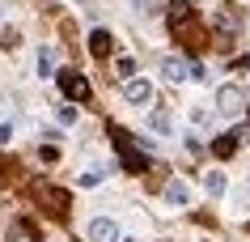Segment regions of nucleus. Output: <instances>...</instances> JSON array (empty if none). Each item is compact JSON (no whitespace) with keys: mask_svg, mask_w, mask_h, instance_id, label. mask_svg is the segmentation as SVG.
Wrapping results in <instances>:
<instances>
[{"mask_svg":"<svg viewBox=\"0 0 250 242\" xmlns=\"http://www.w3.org/2000/svg\"><path fill=\"white\" fill-rule=\"evenodd\" d=\"M225 187H229V183H225V175H221V170H208V175H204V191H208V196H216V200H221V196H225Z\"/></svg>","mask_w":250,"mask_h":242,"instance_id":"10","label":"nucleus"},{"mask_svg":"<svg viewBox=\"0 0 250 242\" xmlns=\"http://www.w3.org/2000/svg\"><path fill=\"white\" fill-rule=\"evenodd\" d=\"M110 51H115V34H110V30H93V34H89V55L106 60Z\"/></svg>","mask_w":250,"mask_h":242,"instance_id":"7","label":"nucleus"},{"mask_svg":"<svg viewBox=\"0 0 250 242\" xmlns=\"http://www.w3.org/2000/svg\"><path fill=\"white\" fill-rule=\"evenodd\" d=\"M55 119L64 123V128H72V123H77V107H72V102H64V107L55 110Z\"/></svg>","mask_w":250,"mask_h":242,"instance_id":"15","label":"nucleus"},{"mask_svg":"<svg viewBox=\"0 0 250 242\" xmlns=\"http://www.w3.org/2000/svg\"><path fill=\"white\" fill-rule=\"evenodd\" d=\"M187 200H191V187H187L183 178H170L166 183V204L170 208H187Z\"/></svg>","mask_w":250,"mask_h":242,"instance_id":"8","label":"nucleus"},{"mask_svg":"<svg viewBox=\"0 0 250 242\" xmlns=\"http://www.w3.org/2000/svg\"><path fill=\"white\" fill-rule=\"evenodd\" d=\"M187 77H191V81H195V85H208V68H204V64H187Z\"/></svg>","mask_w":250,"mask_h":242,"instance_id":"16","label":"nucleus"},{"mask_svg":"<svg viewBox=\"0 0 250 242\" xmlns=\"http://www.w3.org/2000/svg\"><path fill=\"white\" fill-rule=\"evenodd\" d=\"M216 107H221L225 115L242 110V107H246V89H242V85H233V81H229V85H221V89H216Z\"/></svg>","mask_w":250,"mask_h":242,"instance_id":"1","label":"nucleus"},{"mask_svg":"<svg viewBox=\"0 0 250 242\" xmlns=\"http://www.w3.org/2000/svg\"><path fill=\"white\" fill-rule=\"evenodd\" d=\"M148 123H153L157 132H170V115H161V110H153V115H148Z\"/></svg>","mask_w":250,"mask_h":242,"instance_id":"18","label":"nucleus"},{"mask_svg":"<svg viewBox=\"0 0 250 242\" xmlns=\"http://www.w3.org/2000/svg\"><path fill=\"white\" fill-rule=\"evenodd\" d=\"M89 242H119V225L110 217H93L89 221Z\"/></svg>","mask_w":250,"mask_h":242,"instance_id":"4","label":"nucleus"},{"mask_svg":"<svg viewBox=\"0 0 250 242\" xmlns=\"http://www.w3.org/2000/svg\"><path fill=\"white\" fill-rule=\"evenodd\" d=\"M191 123H195V128H208V123H212V115H208V110H191Z\"/></svg>","mask_w":250,"mask_h":242,"instance_id":"19","label":"nucleus"},{"mask_svg":"<svg viewBox=\"0 0 250 242\" xmlns=\"http://www.w3.org/2000/svg\"><path fill=\"white\" fill-rule=\"evenodd\" d=\"M60 85H64L68 102H85V98H89V81L81 77V72H60Z\"/></svg>","mask_w":250,"mask_h":242,"instance_id":"3","label":"nucleus"},{"mask_svg":"<svg viewBox=\"0 0 250 242\" xmlns=\"http://www.w3.org/2000/svg\"><path fill=\"white\" fill-rule=\"evenodd\" d=\"M13 140V123H0V145H9Z\"/></svg>","mask_w":250,"mask_h":242,"instance_id":"20","label":"nucleus"},{"mask_svg":"<svg viewBox=\"0 0 250 242\" xmlns=\"http://www.w3.org/2000/svg\"><path fill=\"white\" fill-rule=\"evenodd\" d=\"M233 149H237V136L229 132V136H221V140L212 145V153H216V157H233Z\"/></svg>","mask_w":250,"mask_h":242,"instance_id":"14","label":"nucleus"},{"mask_svg":"<svg viewBox=\"0 0 250 242\" xmlns=\"http://www.w3.org/2000/svg\"><path fill=\"white\" fill-rule=\"evenodd\" d=\"M110 136H115V140H119V153H123V166H127L132 175H145V170H148V161L140 157V153H136L132 145H127V136L119 132V128H110Z\"/></svg>","mask_w":250,"mask_h":242,"instance_id":"2","label":"nucleus"},{"mask_svg":"<svg viewBox=\"0 0 250 242\" xmlns=\"http://www.w3.org/2000/svg\"><path fill=\"white\" fill-rule=\"evenodd\" d=\"M123 98H127V102H136V107H145L148 98H153V85H148V81H140V77H127V81H123Z\"/></svg>","mask_w":250,"mask_h":242,"instance_id":"5","label":"nucleus"},{"mask_svg":"<svg viewBox=\"0 0 250 242\" xmlns=\"http://www.w3.org/2000/svg\"><path fill=\"white\" fill-rule=\"evenodd\" d=\"M39 196L51 204V213H64L68 208V196H60V191H51V187H39Z\"/></svg>","mask_w":250,"mask_h":242,"instance_id":"12","label":"nucleus"},{"mask_svg":"<svg viewBox=\"0 0 250 242\" xmlns=\"http://www.w3.org/2000/svg\"><path fill=\"white\" fill-rule=\"evenodd\" d=\"M166 22H170L174 30H183L187 22H191V4H187V0H166Z\"/></svg>","mask_w":250,"mask_h":242,"instance_id":"6","label":"nucleus"},{"mask_svg":"<svg viewBox=\"0 0 250 242\" xmlns=\"http://www.w3.org/2000/svg\"><path fill=\"white\" fill-rule=\"evenodd\" d=\"M119 77H123V81L136 77V60H132V55H123V60H119Z\"/></svg>","mask_w":250,"mask_h":242,"instance_id":"17","label":"nucleus"},{"mask_svg":"<svg viewBox=\"0 0 250 242\" xmlns=\"http://www.w3.org/2000/svg\"><path fill=\"white\" fill-rule=\"evenodd\" d=\"M77 183H81V187H102V183H106V166H89V170H81Z\"/></svg>","mask_w":250,"mask_h":242,"instance_id":"11","label":"nucleus"},{"mask_svg":"<svg viewBox=\"0 0 250 242\" xmlns=\"http://www.w3.org/2000/svg\"><path fill=\"white\" fill-rule=\"evenodd\" d=\"M161 72H166V81H183L187 77V60L183 55H166L161 60Z\"/></svg>","mask_w":250,"mask_h":242,"instance_id":"9","label":"nucleus"},{"mask_svg":"<svg viewBox=\"0 0 250 242\" xmlns=\"http://www.w3.org/2000/svg\"><path fill=\"white\" fill-rule=\"evenodd\" d=\"M119 242H136V238H123V234H119Z\"/></svg>","mask_w":250,"mask_h":242,"instance_id":"22","label":"nucleus"},{"mask_svg":"<svg viewBox=\"0 0 250 242\" xmlns=\"http://www.w3.org/2000/svg\"><path fill=\"white\" fill-rule=\"evenodd\" d=\"M55 72V51L51 47H39V77H51Z\"/></svg>","mask_w":250,"mask_h":242,"instance_id":"13","label":"nucleus"},{"mask_svg":"<svg viewBox=\"0 0 250 242\" xmlns=\"http://www.w3.org/2000/svg\"><path fill=\"white\" fill-rule=\"evenodd\" d=\"M132 9L136 13H153V0H132Z\"/></svg>","mask_w":250,"mask_h":242,"instance_id":"21","label":"nucleus"}]
</instances>
